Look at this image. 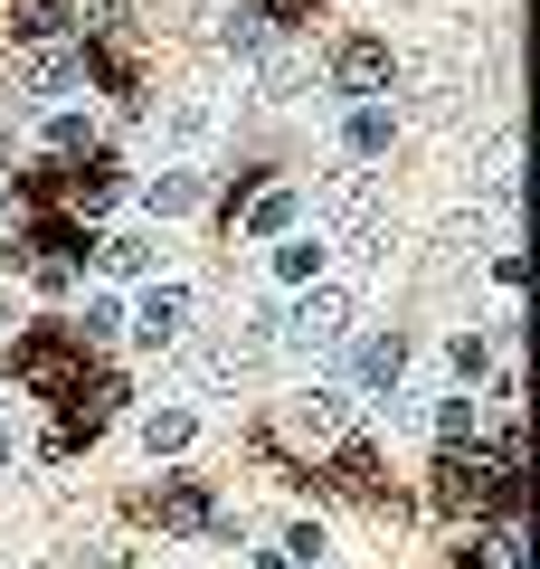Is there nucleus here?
Instances as JSON below:
<instances>
[{
	"label": "nucleus",
	"mask_w": 540,
	"mask_h": 569,
	"mask_svg": "<svg viewBox=\"0 0 540 569\" xmlns=\"http://www.w3.org/2000/svg\"><path fill=\"white\" fill-rule=\"evenodd\" d=\"M456 569H521V522H493L456 550Z\"/></svg>",
	"instance_id": "nucleus-13"
},
{
	"label": "nucleus",
	"mask_w": 540,
	"mask_h": 569,
	"mask_svg": "<svg viewBox=\"0 0 540 569\" xmlns=\"http://www.w3.org/2000/svg\"><path fill=\"white\" fill-rule=\"evenodd\" d=\"M152 512H161L171 531H219V541H228V522L209 512V493H200V485H161V493H152Z\"/></svg>",
	"instance_id": "nucleus-12"
},
{
	"label": "nucleus",
	"mask_w": 540,
	"mask_h": 569,
	"mask_svg": "<svg viewBox=\"0 0 540 569\" xmlns=\"http://www.w3.org/2000/svg\"><path fill=\"white\" fill-rule=\"evenodd\" d=\"M322 560H332L322 522H294V531H284V569H322Z\"/></svg>",
	"instance_id": "nucleus-19"
},
{
	"label": "nucleus",
	"mask_w": 540,
	"mask_h": 569,
	"mask_svg": "<svg viewBox=\"0 0 540 569\" xmlns=\"http://www.w3.org/2000/svg\"><path fill=\"white\" fill-rule=\"evenodd\" d=\"M446 370H456V380H474V370H483V332H456V342H446Z\"/></svg>",
	"instance_id": "nucleus-23"
},
{
	"label": "nucleus",
	"mask_w": 540,
	"mask_h": 569,
	"mask_svg": "<svg viewBox=\"0 0 540 569\" xmlns=\"http://www.w3.org/2000/svg\"><path fill=\"white\" fill-rule=\"evenodd\" d=\"M341 418H351V389L313 380L294 408H284V437H294V447H332V437H341Z\"/></svg>",
	"instance_id": "nucleus-5"
},
{
	"label": "nucleus",
	"mask_w": 540,
	"mask_h": 569,
	"mask_svg": "<svg viewBox=\"0 0 540 569\" xmlns=\"http://www.w3.org/2000/svg\"><path fill=\"white\" fill-rule=\"evenodd\" d=\"M266 20H303V10H313V0H257Z\"/></svg>",
	"instance_id": "nucleus-24"
},
{
	"label": "nucleus",
	"mask_w": 540,
	"mask_h": 569,
	"mask_svg": "<svg viewBox=\"0 0 540 569\" xmlns=\"http://www.w3.org/2000/svg\"><path fill=\"white\" fill-rule=\"evenodd\" d=\"M0 466H10V427H0Z\"/></svg>",
	"instance_id": "nucleus-26"
},
{
	"label": "nucleus",
	"mask_w": 540,
	"mask_h": 569,
	"mask_svg": "<svg viewBox=\"0 0 540 569\" xmlns=\"http://www.w3.org/2000/svg\"><path fill=\"white\" fill-rule=\"evenodd\" d=\"M437 447H446V456L474 447V399H446V408H437Z\"/></svg>",
	"instance_id": "nucleus-20"
},
{
	"label": "nucleus",
	"mask_w": 540,
	"mask_h": 569,
	"mask_svg": "<svg viewBox=\"0 0 540 569\" xmlns=\"http://www.w3.org/2000/svg\"><path fill=\"white\" fill-rule=\"evenodd\" d=\"M190 437H200V418H190V408H152V418H142V447H152V456H180Z\"/></svg>",
	"instance_id": "nucleus-18"
},
{
	"label": "nucleus",
	"mask_w": 540,
	"mask_h": 569,
	"mask_svg": "<svg viewBox=\"0 0 540 569\" xmlns=\"http://www.w3.org/2000/svg\"><path fill=\"white\" fill-rule=\"evenodd\" d=\"M58 190H67L77 209H104V200L123 190V171H114V152H77V162H58Z\"/></svg>",
	"instance_id": "nucleus-8"
},
{
	"label": "nucleus",
	"mask_w": 540,
	"mask_h": 569,
	"mask_svg": "<svg viewBox=\"0 0 540 569\" xmlns=\"http://www.w3.org/2000/svg\"><path fill=\"white\" fill-rule=\"evenodd\" d=\"M257 569H284V550H266V560H257Z\"/></svg>",
	"instance_id": "nucleus-25"
},
{
	"label": "nucleus",
	"mask_w": 540,
	"mask_h": 569,
	"mask_svg": "<svg viewBox=\"0 0 540 569\" xmlns=\"http://www.w3.org/2000/svg\"><path fill=\"white\" fill-rule=\"evenodd\" d=\"M389 142H399V114H389V104H351V123H341V152H351V162H380Z\"/></svg>",
	"instance_id": "nucleus-11"
},
{
	"label": "nucleus",
	"mask_w": 540,
	"mask_h": 569,
	"mask_svg": "<svg viewBox=\"0 0 540 569\" xmlns=\"http://www.w3.org/2000/svg\"><path fill=\"white\" fill-rule=\"evenodd\" d=\"M190 313H200V295H190V284H171V276H152V284H142V305H133L142 351H180V342H190Z\"/></svg>",
	"instance_id": "nucleus-3"
},
{
	"label": "nucleus",
	"mask_w": 540,
	"mask_h": 569,
	"mask_svg": "<svg viewBox=\"0 0 540 569\" xmlns=\"http://www.w3.org/2000/svg\"><path fill=\"white\" fill-rule=\"evenodd\" d=\"M96 266H104V276H142V284H152V238L114 228V238H96Z\"/></svg>",
	"instance_id": "nucleus-16"
},
{
	"label": "nucleus",
	"mask_w": 540,
	"mask_h": 569,
	"mask_svg": "<svg viewBox=\"0 0 540 569\" xmlns=\"http://www.w3.org/2000/svg\"><path fill=\"white\" fill-rule=\"evenodd\" d=\"M399 370H408V332H370L360 342V380L370 389H399Z\"/></svg>",
	"instance_id": "nucleus-15"
},
{
	"label": "nucleus",
	"mask_w": 540,
	"mask_h": 569,
	"mask_svg": "<svg viewBox=\"0 0 540 569\" xmlns=\"http://www.w3.org/2000/svg\"><path fill=\"white\" fill-rule=\"evenodd\" d=\"M322 266H332V238L322 228H294V238H276V284H322Z\"/></svg>",
	"instance_id": "nucleus-9"
},
{
	"label": "nucleus",
	"mask_w": 540,
	"mask_h": 569,
	"mask_svg": "<svg viewBox=\"0 0 540 569\" xmlns=\"http://www.w3.org/2000/svg\"><path fill=\"white\" fill-rule=\"evenodd\" d=\"M77 77H86V48H29V58H20V96H29V104L67 96Z\"/></svg>",
	"instance_id": "nucleus-7"
},
{
	"label": "nucleus",
	"mask_w": 540,
	"mask_h": 569,
	"mask_svg": "<svg viewBox=\"0 0 540 569\" xmlns=\"http://www.w3.org/2000/svg\"><path fill=\"white\" fill-rule=\"evenodd\" d=\"M161 142H171V152H200V142L209 133H219V104H209V96H180V104H161Z\"/></svg>",
	"instance_id": "nucleus-10"
},
{
	"label": "nucleus",
	"mask_w": 540,
	"mask_h": 569,
	"mask_svg": "<svg viewBox=\"0 0 540 569\" xmlns=\"http://www.w3.org/2000/svg\"><path fill=\"white\" fill-rule=\"evenodd\" d=\"M10 380L48 389V399H77V389H86V342L67 323H29L20 342H10Z\"/></svg>",
	"instance_id": "nucleus-2"
},
{
	"label": "nucleus",
	"mask_w": 540,
	"mask_h": 569,
	"mask_svg": "<svg viewBox=\"0 0 540 569\" xmlns=\"http://www.w3.org/2000/svg\"><path fill=\"white\" fill-rule=\"evenodd\" d=\"M389 86H399V48L389 39H341L332 48V96H389Z\"/></svg>",
	"instance_id": "nucleus-4"
},
{
	"label": "nucleus",
	"mask_w": 540,
	"mask_h": 569,
	"mask_svg": "<svg viewBox=\"0 0 540 569\" xmlns=\"http://www.w3.org/2000/svg\"><path fill=\"white\" fill-rule=\"evenodd\" d=\"M351 323H360V305L322 276V284L294 295V313H276V342L294 351V361H341V351H351Z\"/></svg>",
	"instance_id": "nucleus-1"
},
{
	"label": "nucleus",
	"mask_w": 540,
	"mask_h": 569,
	"mask_svg": "<svg viewBox=\"0 0 540 569\" xmlns=\"http://www.w3.org/2000/svg\"><path fill=\"white\" fill-rule=\"evenodd\" d=\"M294 228H303L294 190H257V200H247V238H294Z\"/></svg>",
	"instance_id": "nucleus-14"
},
{
	"label": "nucleus",
	"mask_w": 540,
	"mask_h": 569,
	"mask_svg": "<svg viewBox=\"0 0 540 569\" xmlns=\"http://www.w3.org/2000/svg\"><path fill=\"white\" fill-rule=\"evenodd\" d=\"M67 332H77V342H114V332H123V313L104 305V295H86V313H77Z\"/></svg>",
	"instance_id": "nucleus-21"
},
{
	"label": "nucleus",
	"mask_w": 540,
	"mask_h": 569,
	"mask_svg": "<svg viewBox=\"0 0 540 569\" xmlns=\"http://www.w3.org/2000/svg\"><path fill=\"white\" fill-rule=\"evenodd\" d=\"M294 86H303V58L284 39H266L257 48V96H294Z\"/></svg>",
	"instance_id": "nucleus-17"
},
{
	"label": "nucleus",
	"mask_w": 540,
	"mask_h": 569,
	"mask_svg": "<svg viewBox=\"0 0 540 569\" xmlns=\"http://www.w3.org/2000/svg\"><path fill=\"white\" fill-rule=\"evenodd\" d=\"M48 152L77 162V152H86V114H48Z\"/></svg>",
	"instance_id": "nucleus-22"
},
{
	"label": "nucleus",
	"mask_w": 540,
	"mask_h": 569,
	"mask_svg": "<svg viewBox=\"0 0 540 569\" xmlns=\"http://www.w3.org/2000/svg\"><path fill=\"white\" fill-rule=\"evenodd\" d=\"M200 200H209V171H190V162H161L152 181H142V209H152V219H190Z\"/></svg>",
	"instance_id": "nucleus-6"
}]
</instances>
